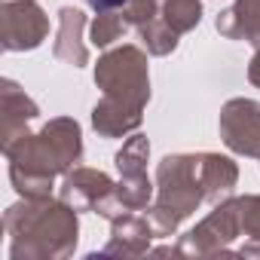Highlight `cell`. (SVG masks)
Returning a JSON list of instances; mask_svg holds the SVG:
<instances>
[{
  "label": "cell",
  "mask_w": 260,
  "mask_h": 260,
  "mask_svg": "<svg viewBox=\"0 0 260 260\" xmlns=\"http://www.w3.org/2000/svg\"><path fill=\"white\" fill-rule=\"evenodd\" d=\"M141 37L144 43L156 52V55H166L169 49H175V31L169 25H141Z\"/></svg>",
  "instance_id": "9c48e42d"
},
{
  "label": "cell",
  "mask_w": 260,
  "mask_h": 260,
  "mask_svg": "<svg viewBox=\"0 0 260 260\" xmlns=\"http://www.w3.org/2000/svg\"><path fill=\"white\" fill-rule=\"evenodd\" d=\"M199 166H202V184L208 187V196H211V199H217L220 193H230V187L236 184V169H233L230 159L202 156Z\"/></svg>",
  "instance_id": "8992f818"
},
{
  "label": "cell",
  "mask_w": 260,
  "mask_h": 260,
  "mask_svg": "<svg viewBox=\"0 0 260 260\" xmlns=\"http://www.w3.org/2000/svg\"><path fill=\"white\" fill-rule=\"evenodd\" d=\"M122 4H128V0H89V7H95L98 13H110V10H116Z\"/></svg>",
  "instance_id": "30bf717a"
},
{
  "label": "cell",
  "mask_w": 260,
  "mask_h": 260,
  "mask_svg": "<svg viewBox=\"0 0 260 260\" xmlns=\"http://www.w3.org/2000/svg\"><path fill=\"white\" fill-rule=\"evenodd\" d=\"M199 0H169L166 4V25L178 34V31H187L199 22Z\"/></svg>",
  "instance_id": "52a82bcc"
},
{
  "label": "cell",
  "mask_w": 260,
  "mask_h": 260,
  "mask_svg": "<svg viewBox=\"0 0 260 260\" xmlns=\"http://www.w3.org/2000/svg\"><path fill=\"white\" fill-rule=\"evenodd\" d=\"M122 31H125L122 16H116V13H101L98 22L92 25V43H95V46H107V43L116 40Z\"/></svg>",
  "instance_id": "ba28073f"
},
{
  "label": "cell",
  "mask_w": 260,
  "mask_h": 260,
  "mask_svg": "<svg viewBox=\"0 0 260 260\" xmlns=\"http://www.w3.org/2000/svg\"><path fill=\"white\" fill-rule=\"evenodd\" d=\"M46 19L31 0H7L4 7V46L7 49H31L43 40Z\"/></svg>",
  "instance_id": "277c9868"
},
{
  "label": "cell",
  "mask_w": 260,
  "mask_h": 260,
  "mask_svg": "<svg viewBox=\"0 0 260 260\" xmlns=\"http://www.w3.org/2000/svg\"><path fill=\"white\" fill-rule=\"evenodd\" d=\"M107 193H110V181L104 175H98V172H77L64 184V199L74 202V208H80V205H98Z\"/></svg>",
  "instance_id": "5b68a950"
},
{
  "label": "cell",
  "mask_w": 260,
  "mask_h": 260,
  "mask_svg": "<svg viewBox=\"0 0 260 260\" xmlns=\"http://www.w3.org/2000/svg\"><path fill=\"white\" fill-rule=\"evenodd\" d=\"M223 141L239 153H260V104L230 101L220 116Z\"/></svg>",
  "instance_id": "3957f363"
},
{
  "label": "cell",
  "mask_w": 260,
  "mask_h": 260,
  "mask_svg": "<svg viewBox=\"0 0 260 260\" xmlns=\"http://www.w3.org/2000/svg\"><path fill=\"white\" fill-rule=\"evenodd\" d=\"M196 172H199V159H190V156H169L159 166L162 199L156 205V217L162 230H175V223L199 205L202 190L196 184Z\"/></svg>",
  "instance_id": "7a4b0ae2"
},
{
  "label": "cell",
  "mask_w": 260,
  "mask_h": 260,
  "mask_svg": "<svg viewBox=\"0 0 260 260\" xmlns=\"http://www.w3.org/2000/svg\"><path fill=\"white\" fill-rule=\"evenodd\" d=\"M248 74H251V83H257V86H260V52L254 55V61H251V71H248Z\"/></svg>",
  "instance_id": "8fae6325"
},
{
  "label": "cell",
  "mask_w": 260,
  "mask_h": 260,
  "mask_svg": "<svg viewBox=\"0 0 260 260\" xmlns=\"http://www.w3.org/2000/svg\"><path fill=\"white\" fill-rule=\"evenodd\" d=\"M95 80L107 92L92 116L98 132L119 135L141 122V104L150 98V89H147V68L138 49H119L101 58Z\"/></svg>",
  "instance_id": "6da1fadb"
}]
</instances>
